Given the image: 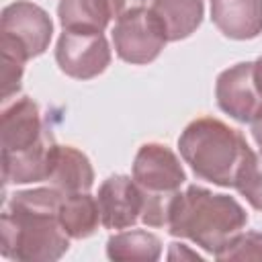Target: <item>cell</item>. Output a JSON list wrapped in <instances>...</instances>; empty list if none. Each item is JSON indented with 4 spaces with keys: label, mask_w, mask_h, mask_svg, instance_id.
<instances>
[{
    "label": "cell",
    "mask_w": 262,
    "mask_h": 262,
    "mask_svg": "<svg viewBox=\"0 0 262 262\" xmlns=\"http://www.w3.org/2000/svg\"><path fill=\"white\" fill-rule=\"evenodd\" d=\"M61 199L53 186L10 194L0 217V254L14 262L59 260L70 248L59 223Z\"/></svg>",
    "instance_id": "obj_1"
},
{
    "label": "cell",
    "mask_w": 262,
    "mask_h": 262,
    "mask_svg": "<svg viewBox=\"0 0 262 262\" xmlns=\"http://www.w3.org/2000/svg\"><path fill=\"white\" fill-rule=\"evenodd\" d=\"M178 149L199 178L227 188H235L254 156L237 129L213 117H199L188 123L178 137Z\"/></svg>",
    "instance_id": "obj_2"
},
{
    "label": "cell",
    "mask_w": 262,
    "mask_h": 262,
    "mask_svg": "<svg viewBox=\"0 0 262 262\" xmlns=\"http://www.w3.org/2000/svg\"><path fill=\"white\" fill-rule=\"evenodd\" d=\"M246 223L248 213L233 196L192 184L176 194L170 209L168 231L174 237L194 242L215 256V252L237 235Z\"/></svg>",
    "instance_id": "obj_3"
},
{
    "label": "cell",
    "mask_w": 262,
    "mask_h": 262,
    "mask_svg": "<svg viewBox=\"0 0 262 262\" xmlns=\"http://www.w3.org/2000/svg\"><path fill=\"white\" fill-rule=\"evenodd\" d=\"M53 35L51 16L29 0H16L2 10L0 18V51L31 59L49 47Z\"/></svg>",
    "instance_id": "obj_4"
},
{
    "label": "cell",
    "mask_w": 262,
    "mask_h": 262,
    "mask_svg": "<svg viewBox=\"0 0 262 262\" xmlns=\"http://www.w3.org/2000/svg\"><path fill=\"white\" fill-rule=\"evenodd\" d=\"M166 43L168 39L149 8L129 12L115 23L113 45L117 55L127 63L141 66L154 61Z\"/></svg>",
    "instance_id": "obj_5"
},
{
    "label": "cell",
    "mask_w": 262,
    "mask_h": 262,
    "mask_svg": "<svg viewBox=\"0 0 262 262\" xmlns=\"http://www.w3.org/2000/svg\"><path fill=\"white\" fill-rule=\"evenodd\" d=\"M55 61L59 70L76 80H90L111 63V47L102 33L63 31L57 39Z\"/></svg>",
    "instance_id": "obj_6"
},
{
    "label": "cell",
    "mask_w": 262,
    "mask_h": 262,
    "mask_svg": "<svg viewBox=\"0 0 262 262\" xmlns=\"http://www.w3.org/2000/svg\"><path fill=\"white\" fill-rule=\"evenodd\" d=\"M215 98L223 113L239 123H252L262 113V96L254 80V61H242L217 76Z\"/></svg>",
    "instance_id": "obj_7"
},
{
    "label": "cell",
    "mask_w": 262,
    "mask_h": 262,
    "mask_svg": "<svg viewBox=\"0 0 262 262\" xmlns=\"http://www.w3.org/2000/svg\"><path fill=\"white\" fill-rule=\"evenodd\" d=\"M133 180L147 192H178L186 174L176 154L164 143H143L133 160Z\"/></svg>",
    "instance_id": "obj_8"
},
{
    "label": "cell",
    "mask_w": 262,
    "mask_h": 262,
    "mask_svg": "<svg viewBox=\"0 0 262 262\" xmlns=\"http://www.w3.org/2000/svg\"><path fill=\"white\" fill-rule=\"evenodd\" d=\"M100 219L106 229H127L141 221V209H143V194L139 184L125 176L115 174L108 176L96 194Z\"/></svg>",
    "instance_id": "obj_9"
},
{
    "label": "cell",
    "mask_w": 262,
    "mask_h": 262,
    "mask_svg": "<svg viewBox=\"0 0 262 262\" xmlns=\"http://www.w3.org/2000/svg\"><path fill=\"white\" fill-rule=\"evenodd\" d=\"M47 129L41 123L37 102L29 96H20L4 106L0 117V145L2 154H12L35 145Z\"/></svg>",
    "instance_id": "obj_10"
},
{
    "label": "cell",
    "mask_w": 262,
    "mask_h": 262,
    "mask_svg": "<svg viewBox=\"0 0 262 262\" xmlns=\"http://www.w3.org/2000/svg\"><path fill=\"white\" fill-rule=\"evenodd\" d=\"M57 143L49 131L43 137L20 151L2 154V180L4 184H27V182H43L49 178L53 168Z\"/></svg>",
    "instance_id": "obj_11"
},
{
    "label": "cell",
    "mask_w": 262,
    "mask_h": 262,
    "mask_svg": "<svg viewBox=\"0 0 262 262\" xmlns=\"http://www.w3.org/2000/svg\"><path fill=\"white\" fill-rule=\"evenodd\" d=\"M211 20L229 39H254L262 33V0H211Z\"/></svg>",
    "instance_id": "obj_12"
},
{
    "label": "cell",
    "mask_w": 262,
    "mask_h": 262,
    "mask_svg": "<svg viewBox=\"0 0 262 262\" xmlns=\"http://www.w3.org/2000/svg\"><path fill=\"white\" fill-rule=\"evenodd\" d=\"M49 186L57 188L61 194L88 192L94 182V170L86 154L72 145H59L55 149L53 168L47 178Z\"/></svg>",
    "instance_id": "obj_13"
},
{
    "label": "cell",
    "mask_w": 262,
    "mask_h": 262,
    "mask_svg": "<svg viewBox=\"0 0 262 262\" xmlns=\"http://www.w3.org/2000/svg\"><path fill=\"white\" fill-rule=\"evenodd\" d=\"M149 12L160 23L168 41L190 37L203 20V0H151Z\"/></svg>",
    "instance_id": "obj_14"
},
{
    "label": "cell",
    "mask_w": 262,
    "mask_h": 262,
    "mask_svg": "<svg viewBox=\"0 0 262 262\" xmlns=\"http://www.w3.org/2000/svg\"><path fill=\"white\" fill-rule=\"evenodd\" d=\"M59 223L72 239L90 237L102 223L98 201L88 192L63 194L59 205Z\"/></svg>",
    "instance_id": "obj_15"
},
{
    "label": "cell",
    "mask_w": 262,
    "mask_h": 262,
    "mask_svg": "<svg viewBox=\"0 0 262 262\" xmlns=\"http://www.w3.org/2000/svg\"><path fill=\"white\" fill-rule=\"evenodd\" d=\"M57 16L63 31L102 33L113 18L108 0H59Z\"/></svg>",
    "instance_id": "obj_16"
},
{
    "label": "cell",
    "mask_w": 262,
    "mask_h": 262,
    "mask_svg": "<svg viewBox=\"0 0 262 262\" xmlns=\"http://www.w3.org/2000/svg\"><path fill=\"white\" fill-rule=\"evenodd\" d=\"M162 254V242L156 233L145 229H131L121 231L108 237L106 242V256L115 262H154Z\"/></svg>",
    "instance_id": "obj_17"
},
{
    "label": "cell",
    "mask_w": 262,
    "mask_h": 262,
    "mask_svg": "<svg viewBox=\"0 0 262 262\" xmlns=\"http://www.w3.org/2000/svg\"><path fill=\"white\" fill-rule=\"evenodd\" d=\"M215 258L217 260H262V233L239 231L223 248L215 252Z\"/></svg>",
    "instance_id": "obj_18"
},
{
    "label": "cell",
    "mask_w": 262,
    "mask_h": 262,
    "mask_svg": "<svg viewBox=\"0 0 262 262\" xmlns=\"http://www.w3.org/2000/svg\"><path fill=\"white\" fill-rule=\"evenodd\" d=\"M235 190L256 209L262 211V151L254 154L248 162L246 170L242 172Z\"/></svg>",
    "instance_id": "obj_19"
},
{
    "label": "cell",
    "mask_w": 262,
    "mask_h": 262,
    "mask_svg": "<svg viewBox=\"0 0 262 262\" xmlns=\"http://www.w3.org/2000/svg\"><path fill=\"white\" fill-rule=\"evenodd\" d=\"M23 72H25V59L10 53H2V100H8L12 94L18 92Z\"/></svg>",
    "instance_id": "obj_20"
},
{
    "label": "cell",
    "mask_w": 262,
    "mask_h": 262,
    "mask_svg": "<svg viewBox=\"0 0 262 262\" xmlns=\"http://www.w3.org/2000/svg\"><path fill=\"white\" fill-rule=\"evenodd\" d=\"M145 4H147V0H108L111 14L115 18H121L135 10H141V8H145Z\"/></svg>",
    "instance_id": "obj_21"
},
{
    "label": "cell",
    "mask_w": 262,
    "mask_h": 262,
    "mask_svg": "<svg viewBox=\"0 0 262 262\" xmlns=\"http://www.w3.org/2000/svg\"><path fill=\"white\" fill-rule=\"evenodd\" d=\"M170 260H176V258H188V260H201V256L196 252H188L184 244H170V254H168Z\"/></svg>",
    "instance_id": "obj_22"
},
{
    "label": "cell",
    "mask_w": 262,
    "mask_h": 262,
    "mask_svg": "<svg viewBox=\"0 0 262 262\" xmlns=\"http://www.w3.org/2000/svg\"><path fill=\"white\" fill-rule=\"evenodd\" d=\"M252 137H254V141L258 143V147L262 151V113L252 121Z\"/></svg>",
    "instance_id": "obj_23"
},
{
    "label": "cell",
    "mask_w": 262,
    "mask_h": 262,
    "mask_svg": "<svg viewBox=\"0 0 262 262\" xmlns=\"http://www.w3.org/2000/svg\"><path fill=\"white\" fill-rule=\"evenodd\" d=\"M254 80H256L258 92H260V96H262V55L254 61Z\"/></svg>",
    "instance_id": "obj_24"
}]
</instances>
